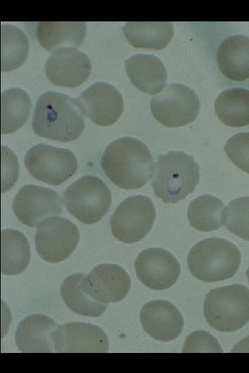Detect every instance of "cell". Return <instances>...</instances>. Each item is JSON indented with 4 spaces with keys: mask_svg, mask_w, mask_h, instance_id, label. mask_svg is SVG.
I'll return each instance as SVG.
<instances>
[{
    "mask_svg": "<svg viewBox=\"0 0 249 373\" xmlns=\"http://www.w3.org/2000/svg\"><path fill=\"white\" fill-rule=\"evenodd\" d=\"M109 179L124 189L143 186L154 174L155 164L151 152L140 140L124 137L111 142L101 159Z\"/></svg>",
    "mask_w": 249,
    "mask_h": 373,
    "instance_id": "1",
    "label": "cell"
},
{
    "mask_svg": "<svg viewBox=\"0 0 249 373\" xmlns=\"http://www.w3.org/2000/svg\"><path fill=\"white\" fill-rule=\"evenodd\" d=\"M32 127L40 137L68 142L80 136L85 124L76 99L48 91L36 102Z\"/></svg>",
    "mask_w": 249,
    "mask_h": 373,
    "instance_id": "2",
    "label": "cell"
},
{
    "mask_svg": "<svg viewBox=\"0 0 249 373\" xmlns=\"http://www.w3.org/2000/svg\"><path fill=\"white\" fill-rule=\"evenodd\" d=\"M199 175V166L192 155L169 151L158 157L151 186L165 203L176 204L194 191Z\"/></svg>",
    "mask_w": 249,
    "mask_h": 373,
    "instance_id": "3",
    "label": "cell"
},
{
    "mask_svg": "<svg viewBox=\"0 0 249 373\" xmlns=\"http://www.w3.org/2000/svg\"><path fill=\"white\" fill-rule=\"evenodd\" d=\"M241 264V253L233 243L219 238H206L190 249L187 265L197 279L213 283L232 277Z\"/></svg>",
    "mask_w": 249,
    "mask_h": 373,
    "instance_id": "4",
    "label": "cell"
},
{
    "mask_svg": "<svg viewBox=\"0 0 249 373\" xmlns=\"http://www.w3.org/2000/svg\"><path fill=\"white\" fill-rule=\"evenodd\" d=\"M203 312L208 324L219 332H235L249 322V289L234 284L210 290Z\"/></svg>",
    "mask_w": 249,
    "mask_h": 373,
    "instance_id": "5",
    "label": "cell"
},
{
    "mask_svg": "<svg viewBox=\"0 0 249 373\" xmlns=\"http://www.w3.org/2000/svg\"><path fill=\"white\" fill-rule=\"evenodd\" d=\"M64 204L80 222L91 224L99 222L109 211L111 193L99 178L85 175L65 190Z\"/></svg>",
    "mask_w": 249,
    "mask_h": 373,
    "instance_id": "6",
    "label": "cell"
},
{
    "mask_svg": "<svg viewBox=\"0 0 249 373\" xmlns=\"http://www.w3.org/2000/svg\"><path fill=\"white\" fill-rule=\"evenodd\" d=\"M156 219L152 200L142 195L128 197L110 218L112 235L119 241L131 244L140 241L151 230Z\"/></svg>",
    "mask_w": 249,
    "mask_h": 373,
    "instance_id": "7",
    "label": "cell"
},
{
    "mask_svg": "<svg viewBox=\"0 0 249 373\" xmlns=\"http://www.w3.org/2000/svg\"><path fill=\"white\" fill-rule=\"evenodd\" d=\"M24 164L35 179L55 186L71 178L78 167L77 158L71 151L46 144H37L30 148L25 155Z\"/></svg>",
    "mask_w": 249,
    "mask_h": 373,
    "instance_id": "8",
    "label": "cell"
},
{
    "mask_svg": "<svg viewBox=\"0 0 249 373\" xmlns=\"http://www.w3.org/2000/svg\"><path fill=\"white\" fill-rule=\"evenodd\" d=\"M151 111L160 124L167 127H179L193 122L199 114L198 95L184 84L172 83L153 96Z\"/></svg>",
    "mask_w": 249,
    "mask_h": 373,
    "instance_id": "9",
    "label": "cell"
},
{
    "mask_svg": "<svg viewBox=\"0 0 249 373\" xmlns=\"http://www.w3.org/2000/svg\"><path fill=\"white\" fill-rule=\"evenodd\" d=\"M77 227L69 220L53 216L42 222L35 233V248L45 261L56 263L68 258L80 240Z\"/></svg>",
    "mask_w": 249,
    "mask_h": 373,
    "instance_id": "10",
    "label": "cell"
},
{
    "mask_svg": "<svg viewBox=\"0 0 249 373\" xmlns=\"http://www.w3.org/2000/svg\"><path fill=\"white\" fill-rule=\"evenodd\" d=\"M12 210L21 223L38 227L48 218L62 211V202L54 190L28 184L22 186L14 197Z\"/></svg>",
    "mask_w": 249,
    "mask_h": 373,
    "instance_id": "11",
    "label": "cell"
},
{
    "mask_svg": "<svg viewBox=\"0 0 249 373\" xmlns=\"http://www.w3.org/2000/svg\"><path fill=\"white\" fill-rule=\"evenodd\" d=\"M76 101L82 113L99 126L115 124L123 113L121 94L108 83H94L84 90Z\"/></svg>",
    "mask_w": 249,
    "mask_h": 373,
    "instance_id": "12",
    "label": "cell"
},
{
    "mask_svg": "<svg viewBox=\"0 0 249 373\" xmlns=\"http://www.w3.org/2000/svg\"><path fill=\"white\" fill-rule=\"evenodd\" d=\"M134 267L139 280L154 290L171 287L181 274V266L172 253L158 247L142 251L137 256Z\"/></svg>",
    "mask_w": 249,
    "mask_h": 373,
    "instance_id": "13",
    "label": "cell"
},
{
    "mask_svg": "<svg viewBox=\"0 0 249 373\" xmlns=\"http://www.w3.org/2000/svg\"><path fill=\"white\" fill-rule=\"evenodd\" d=\"M45 70L49 81L59 86L75 88L82 84L91 73V63L83 52L71 46L54 50L47 59Z\"/></svg>",
    "mask_w": 249,
    "mask_h": 373,
    "instance_id": "14",
    "label": "cell"
},
{
    "mask_svg": "<svg viewBox=\"0 0 249 373\" xmlns=\"http://www.w3.org/2000/svg\"><path fill=\"white\" fill-rule=\"evenodd\" d=\"M57 352H107L109 340L100 327L72 322L57 326L53 334Z\"/></svg>",
    "mask_w": 249,
    "mask_h": 373,
    "instance_id": "15",
    "label": "cell"
},
{
    "mask_svg": "<svg viewBox=\"0 0 249 373\" xmlns=\"http://www.w3.org/2000/svg\"><path fill=\"white\" fill-rule=\"evenodd\" d=\"M84 286L94 299L103 303L122 300L129 293L131 279L122 267L102 264L84 275Z\"/></svg>",
    "mask_w": 249,
    "mask_h": 373,
    "instance_id": "16",
    "label": "cell"
},
{
    "mask_svg": "<svg viewBox=\"0 0 249 373\" xmlns=\"http://www.w3.org/2000/svg\"><path fill=\"white\" fill-rule=\"evenodd\" d=\"M140 319L145 332L163 342L176 339L181 333L184 323L179 310L163 300L147 303L141 309Z\"/></svg>",
    "mask_w": 249,
    "mask_h": 373,
    "instance_id": "17",
    "label": "cell"
},
{
    "mask_svg": "<svg viewBox=\"0 0 249 373\" xmlns=\"http://www.w3.org/2000/svg\"><path fill=\"white\" fill-rule=\"evenodd\" d=\"M57 323L43 314H31L24 318L15 332V343L22 352H53V334Z\"/></svg>",
    "mask_w": 249,
    "mask_h": 373,
    "instance_id": "18",
    "label": "cell"
},
{
    "mask_svg": "<svg viewBox=\"0 0 249 373\" xmlns=\"http://www.w3.org/2000/svg\"><path fill=\"white\" fill-rule=\"evenodd\" d=\"M124 67L131 83L140 90L155 95L164 88L167 72L158 57L136 54L125 60Z\"/></svg>",
    "mask_w": 249,
    "mask_h": 373,
    "instance_id": "19",
    "label": "cell"
},
{
    "mask_svg": "<svg viewBox=\"0 0 249 373\" xmlns=\"http://www.w3.org/2000/svg\"><path fill=\"white\" fill-rule=\"evenodd\" d=\"M216 59L219 70L229 79H248L249 37L236 35L225 39L218 48Z\"/></svg>",
    "mask_w": 249,
    "mask_h": 373,
    "instance_id": "20",
    "label": "cell"
},
{
    "mask_svg": "<svg viewBox=\"0 0 249 373\" xmlns=\"http://www.w3.org/2000/svg\"><path fill=\"white\" fill-rule=\"evenodd\" d=\"M122 30L126 39L133 47L160 50L171 41L174 26L170 21H129Z\"/></svg>",
    "mask_w": 249,
    "mask_h": 373,
    "instance_id": "21",
    "label": "cell"
},
{
    "mask_svg": "<svg viewBox=\"0 0 249 373\" xmlns=\"http://www.w3.org/2000/svg\"><path fill=\"white\" fill-rule=\"evenodd\" d=\"M86 32V23L83 21L39 22L36 30L39 43L48 51L55 50L60 46L78 47L83 43Z\"/></svg>",
    "mask_w": 249,
    "mask_h": 373,
    "instance_id": "22",
    "label": "cell"
},
{
    "mask_svg": "<svg viewBox=\"0 0 249 373\" xmlns=\"http://www.w3.org/2000/svg\"><path fill=\"white\" fill-rule=\"evenodd\" d=\"M30 249L26 236L18 230L8 229L1 231V271L17 275L27 267Z\"/></svg>",
    "mask_w": 249,
    "mask_h": 373,
    "instance_id": "23",
    "label": "cell"
},
{
    "mask_svg": "<svg viewBox=\"0 0 249 373\" xmlns=\"http://www.w3.org/2000/svg\"><path fill=\"white\" fill-rule=\"evenodd\" d=\"M84 274L75 273L66 277L61 285V296L66 306L73 312L91 317H98L107 309V304L96 300L84 286Z\"/></svg>",
    "mask_w": 249,
    "mask_h": 373,
    "instance_id": "24",
    "label": "cell"
},
{
    "mask_svg": "<svg viewBox=\"0 0 249 373\" xmlns=\"http://www.w3.org/2000/svg\"><path fill=\"white\" fill-rule=\"evenodd\" d=\"M214 108L225 125L246 126L249 124V90L241 88L226 89L217 97Z\"/></svg>",
    "mask_w": 249,
    "mask_h": 373,
    "instance_id": "25",
    "label": "cell"
},
{
    "mask_svg": "<svg viewBox=\"0 0 249 373\" xmlns=\"http://www.w3.org/2000/svg\"><path fill=\"white\" fill-rule=\"evenodd\" d=\"M31 109L28 93L20 88H10L1 95V131L10 134L26 122Z\"/></svg>",
    "mask_w": 249,
    "mask_h": 373,
    "instance_id": "26",
    "label": "cell"
},
{
    "mask_svg": "<svg viewBox=\"0 0 249 373\" xmlns=\"http://www.w3.org/2000/svg\"><path fill=\"white\" fill-rule=\"evenodd\" d=\"M223 202L215 196L204 194L192 200L188 207L190 225L201 231H210L223 225Z\"/></svg>",
    "mask_w": 249,
    "mask_h": 373,
    "instance_id": "27",
    "label": "cell"
},
{
    "mask_svg": "<svg viewBox=\"0 0 249 373\" xmlns=\"http://www.w3.org/2000/svg\"><path fill=\"white\" fill-rule=\"evenodd\" d=\"M29 44L26 35L12 25L1 27V70L8 72L20 67L26 60Z\"/></svg>",
    "mask_w": 249,
    "mask_h": 373,
    "instance_id": "28",
    "label": "cell"
},
{
    "mask_svg": "<svg viewBox=\"0 0 249 373\" xmlns=\"http://www.w3.org/2000/svg\"><path fill=\"white\" fill-rule=\"evenodd\" d=\"M223 225L233 234L249 241V197L230 201L223 209Z\"/></svg>",
    "mask_w": 249,
    "mask_h": 373,
    "instance_id": "29",
    "label": "cell"
},
{
    "mask_svg": "<svg viewBox=\"0 0 249 373\" xmlns=\"http://www.w3.org/2000/svg\"><path fill=\"white\" fill-rule=\"evenodd\" d=\"M224 150L229 159L249 174V133H239L228 139Z\"/></svg>",
    "mask_w": 249,
    "mask_h": 373,
    "instance_id": "30",
    "label": "cell"
},
{
    "mask_svg": "<svg viewBox=\"0 0 249 373\" xmlns=\"http://www.w3.org/2000/svg\"><path fill=\"white\" fill-rule=\"evenodd\" d=\"M1 192L12 187L17 180L19 165L15 153L6 146H1Z\"/></svg>",
    "mask_w": 249,
    "mask_h": 373,
    "instance_id": "31",
    "label": "cell"
},
{
    "mask_svg": "<svg viewBox=\"0 0 249 373\" xmlns=\"http://www.w3.org/2000/svg\"><path fill=\"white\" fill-rule=\"evenodd\" d=\"M183 352H222L217 341L203 331L192 332L187 338Z\"/></svg>",
    "mask_w": 249,
    "mask_h": 373,
    "instance_id": "32",
    "label": "cell"
},
{
    "mask_svg": "<svg viewBox=\"0 0 249 373\" xmlns=\"http://www.w3.org/2000/svg\"><path fill=\"white\" fill-rule=\"evenodd\" d=\"M246 277L248 278V283H249V267L246 271Z\"/></svg>",
    "mask_w": 249,
    "mask_h": 373,
    "instance_id": "33",
    "label": "cell"
}]
</instances>
